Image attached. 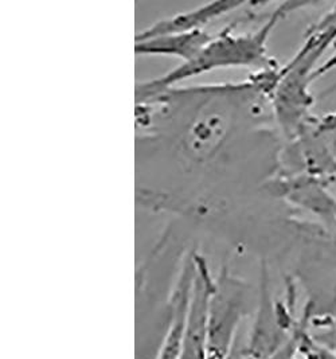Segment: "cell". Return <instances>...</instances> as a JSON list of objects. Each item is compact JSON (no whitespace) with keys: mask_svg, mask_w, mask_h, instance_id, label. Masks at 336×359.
<instances>
[{"mask_svg":"<svg viewBox=\"0 0 336 359\" xmlns=\"http://www.w3.org/2000/svg\"><path fill=\"white\" fill-rule=\"evenodd\" d=\"M305 6V3H281L268 20L253 33L234 34L238 20L226 26L213 36L208 46L189 62L173 69L158 79L139 82L136 85L137 102L148 104L168 92L174 85L195 76L227 67H258L261 72L277 69V62L268 55V41L276 26L290 11Z\"/></svg>","mask_w":336,"mask_h":359,"instance_id":"cell-1","label":"cell"},{"mask_svg":"<svg viewBox=\"0 0 336 359\" xmlns=\"http://www.w3.org/2000/svg\"><path fill=\"white\" fill-rule=\"evenodd\" d=\"M335 41L336 6L307 32L302 48L287 65L278 69L271 96L277 121L290 139H297L315 123L311 117L314 98L309 85L323 54Z\"/></svg>","mask_w":336,"mask_h":359,"instance_id":"cell-2","label":"cell"},{"mask_svg":"<svg viewBox=\"0 0 336 359\" xmlns=\"http://www.w3.org/2000/svg\"><path fill=\"white\" fill-rule=\"evenodd\" d=\"M194 260L195 278L180 359H208V316L217 280L199 255L194 253Z\"/></svg>","mask_w":336,"mask_h":359,"instance_id":"cell-3","label":"cell"},{"mask_svg":"<svg viewBox=\"0 0 336 359\" xmlns=\"http://www.w3.org/2000/svg\"><path fill=\"white\" fill-rule=\"evenodd\" d=\"M242 316L240 292L231 281H217L208 316V359H227Z\"/></svg>","mask_w":336,"mask_h":359,"instance_id":"cell-4","label":"cell"},{"mask_svg":"<svg viewBox=\"0 0 336 359\" xmlns=\"http://www.w3.org/2000/svg\"><path fill=\"white\" fill-rule=\"evenodd\" d=\"M195 278L194 253L182 265L175 290L170 300V323L163 338L158 359H180L187 318L191 303L192 287Z\"/></svg>","mask_w":336,"mask_h":359,"instance_id":"cell-5","label":"cell"},{"mask_svg":"<svg viewBox=\"0 0 336 359\" xmlns=\"http://www.w3.org/2000/svg\"><path fill=\"white\" fill-rule=\"evenodd\" d=\"M245 4L246 3L242 0H217L211 3H205L190 11L179 13L173 17L164 18L152 23L149 27L136 34L135 43L164 35L203 30V27L208 26L213 20L224 17V14H229L230 11H236Z\"/></svg>","mask_w":336,"mask_h":359,"instance_id":"cell-6","label":"cell"},{"mask_svg":"<svg viewBox=\"0 0 336 359\" xmlns=\"http://www.w3.org/2000/svg\"><path fill=\"white\" fill-rule=\"evenodd\" d=\"M213 36L205 30L164 35L135 43V51L140 55H167L189 62L208 46Z\"/></svg>","mask_w":336,"mask_h":359,"instance_id":"cell-7","label":"cell"},{"mask_svg":"<svg viewBox=\"0 0 336 359\" xmlns=\"http://www.w3.org/2000/svg\"><path fill=\"white\" fill-rule=\"evenodd\" d=\"M289 199L316 215L335 217L336 196H332L316 177H302L287 183L284 190Z\"/></svg>","mask_w":336,"mask_h":359,"instance_id":"cell-8","label":"cell"},{"mask_svg":"<svg viewBox=\"0 0 336 359\" xmlns=\"http://www.w3.org/2000/svg\"><path fill=\"white\" fill-rule=\"evenodd\" d=\"M314 135L321 140L323 146L328 149V152L336 161V112L325 114L312 126Z\"/></svg>","mask_w":336,"mask_h":359,"instance_id":"cell-9","label":"cell"},{"mask_svg":"<svg viewBox=\"0 0 336 359\" xmlns=\"http://www.w3.org/2000/svg\"><path fill=\"white\" fill-rule=\"evenodd\" d=\"M336 69V53L332 55V57H330L325 62H323L321 65H319V67L316 69V72H315V74H314V81H316V80H319L321 79L323 76H325L327 73H330V72H332V70H335Z\"/></svg>","mask_w":336,"mask_h":359,"instance_id":"cell-10","label":"cell"}]
</instances>
